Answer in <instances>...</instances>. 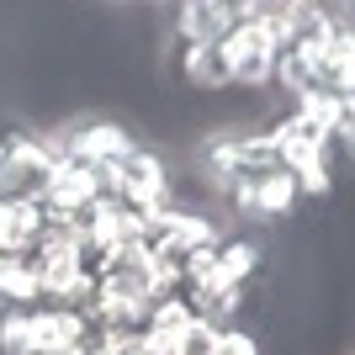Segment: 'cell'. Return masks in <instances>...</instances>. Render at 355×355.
I'll return each instance as SVG.
<instances>
[{"instance_id":"obj_1","label":"cell","mask_w":355,"mask_h":355,"mask_svg":"<svg viewBox=\"0 0 355 355\" xmlns=\"http://www.w3.org/2000/svg\"><path fill=\"white\" fill-rule=\"evenodd\" d=\"M266 138H270V154H276V164L297 175L302 196H329V186H334V170H329L334 133H324L318 122H308V117L292 106L286 117H276V122L266 128Z\"/></svg>"},{"instance_id":"obj_2","label":"cell","mask_w":355,"mask_h":355,"mask_svg":"<svg viewBox=\"0 0 355 355\" xmlns=\"http://www.w3.org/2000/svg\"><path fill=\"white\" fill-rule=\"evenodd\" d=\"M101 186H106V196H117L122 207H133L138 218H148V212H159V207L175 202V180H170L164 154H154V148H144V144H133L117 164H106Z\"/></svg>"},{"instance_id":"obj_3","label":"cell","mask_w":355,"mask_h":355,"mask_svg":"<svg viewBox=\"0 0 355 355\" xmlns=\"http://www.w3.org/2000/svg\"><path fill=\"white\" fill-rule=\"evenodd\" d=\"M59 159L64 154L48 133H0V196L43 202Z\"/></svg>"},{"instance_id":"obj_4","label":"cell","mask_w":355,"mask_h":355,"mask_svg":"<svg viewBox=\"0 0 355 355\" xmlns=\"http://www.w3.org/2000/svg\"><path fill=\"white\" fill-rule=\"evenodd\" d=\"M223 69H228V85L234 90H266L276 80V53H282V37L266 21H234L223 32Z\"/></svg>"},{"instance_id":"obj_5","label":"cell","mask_w":355,"mask_h":355,"mask_svg":"<svg viewBox=\"0 0 355 355\" xmlns=\"http://www.w3.org/2000/svg\"><path fill=\"white\" fill-rule=\"evenodd\" d=\"M223 202H228V212H234L239 223H282V218H292V212H297L302 186H297L292 170L270 164V170H260V175L228 186V191H223Z\"/></svg>"},{"instance_id":"obj_6","label":"cell","mask_w":355,"mask_h":355,"mask_svg":"<svg viewBox=\"0 0 355 355\" xmlns=\"http://www.w3.org/2000/svg\"><path fill=\"white\" fill-rule=\"evenodd\" d=\"M270 164H276V154H270L266 133H223V138H207V148H202V175L218 196L239 180L270 170Z\"/></svg>"},{"instance_id":"obj_7","label":"cell","mask_w":355,"mask_h":355,"mask_svg":"<svg viewBox=\"0 0 355 355\" xmlns=\"http://www.w3.org/2000/svg\"><path fill=\"white\" fill-rule=\"evenodd\" d=\"M144 239H148V250L159 254V260H186V254L196 250H207V244H218V223L202 218V212L191 207H159V212H148L144 218Z\"/></svg>"},{"instance_id":"obj_8","label":"cell","mask_w":355,"mask_h":355,"mask_svg":"<svg viewBox=\"0 0 355 355\" xmlns=\"http://www.w3.org/2000/svg\"><path fill=\"white\" fill-rule=\"evenodd\" d=\"M53 144H59L64 159L106 170V164H117L138 138H133V128H122V122H112V117H85V122H69L64 133H53Z\"/></svg>"},{"instance_id":"obj_9","label":"cell","mask_w":355,"mask_h":355,"mask_svg":"<svg viewBox=\"0 0 355 355\" xmlns=\"http://www.w3.org/2000/svg\"><path fill=\"white\" fill-rule=\"evenodd\" d=\"M96 196H106L101 170H90V164H80V159H59V170H53V180H48V191H43V212L80 218Z\"/></svg>"},{"instance_id":"obj_10","label":"cell","mask_w":355,"mask_h":355,"mask_svg":"<svg viewBox=\"0 0 355 355\" xmlns=\"http://www.w3.org/2000/svg\"><path fill=\"white\" fill-rule=\"evenodd\" d=\"M239 21L234 0H175L170 37L175 43H223V32Z\"/></svg>"},{"instance_id":"obj_11","label":"cell","mask_w":355,"mask_h":355,"mask_svg":"<svg viewBox=\"0 0 355 355\" xmlns=\"http://www.w3.org/2000/svg\"><path fill=\"white\" fill-rule=\"evenodd\" d=\"M90 329L85 308H59V302H37L32 308V355L43 350H64V345H85Z\"/></svg>"},{"instance_id":"obj_12","label":"cell","mask_w":355,"mask_h":355,"mask_svg":"<svg viewBox=\"0 0 355 355\" xmlns=\"http://www.w3.org/2000/svg\"><path fill=\"white\" fill-rule=\"evenodd\" d=\"M175 80L196 96H223L228 85V69H223L218 43H175Z\"/></svg>"},{"instance_id":"obj_13","label":"cell","mask_w":355,"mask_h":355,"mask_svg":"<svg viewBox=\"0 0 355 355\" xmlns=\"http://www.w3.org/2000/svg\"><path fill=\"white\" fill-rule=\"evenodd\" d=\"M43 202H21V196H0V254H32L43 239Z\"/></svg>"},{"instance_id":"obj_14","label":"cell","mask_w":355,"mask_h":355,"mask_svg":"<svg viewBox=\"0 0 355 355\" xmlns=\"http://www.w3.org/2000/svg\"><path fill=\"white\" fill-rule=\"evenodd\" d=\"M43 302V282L32 254H0V308H37Z\"/></svg>"},{"instance_id":"obj_15","label":"cell","mask_w":355,"mask_h":355,"mask_svg":"<svg viewBox=\"0 0 355 355\" xmlns=\"http://www.w3.org/2000/svg\"><path fill=\"white\" fill-rule=\"evenodd\" d=\"M324 74H329V90L355 101V27H334L324 48Z\"/></svg>"},{"instance_id":"obj_16","label":"cell","mask_w":355,"mask_h":355,"mask_svg":"<svg viewBox=\"0 0 355 355\" xmlns=\"http://www.w3.org/2000/svg\"><path fill=\"white\" fill-rule=\"evenodd\" d=\"M0 355H32V308H0Z\"/></svg>"},{"instance_id":"obj_17","label":"cell","mask_w":355,"mask_h":355,"mask_svg":"<svg viewBox=\"0 0 355 355\" xmlns=\"http://www.w3.org/2000/svg\"><path fill=\"white\" fill-rule=\"evenodd\" d=\"M218 334H223L218 318H202V313H196L191 324L180 329V340L170 345V350H175V355H212V350H218Z\"/></svg>"},{"instance_id":"obj_18","label":"cell","mask_w":355,"mask_h":355,"mask_svg":"<svg viewBox=\"0 0 355 355\" xmlns=\"http://www.w3.org/2000/svg\"><path fill=\"white\" fill-rule=\"evenodd\" d=\"M286 6H292V0H234L239 21H266V27H276V21H282Z\"/></svg>"},{"instance_id":"obj_19","label":"cell","mask_w":355,"mask_h":355,"mask_svg":"<svg viewBox=\"0 0 355 355\" xmlns=\"http://www.w3.org/2000/svg\"><path fill=\"white\" fill-rule=\"evenodd\" d=\"M212 355H266V350H260V340H254L250 329L223 324V334H218V350H212Z\"/></svg>"},{"instance_id":"obj_20","label":"cell","mask_w":355,"mask_h":355,"mask_svg":"<svg viewBox=\"0 0 355 355\" xmlns=\"http://www.w3.org/2000/svg\"><path fill=\"white\" fill-rule=\"evenodd\" d=\"M340 144L355 148V101H345V122H340Z\"/></svg>"},{"instance_id":"obj_21","label":"cell","mask_w":355,"mask_h":355,"mask_svg":"<svg viewBox=\"0 0 355 355\" xmlns=\"http://www.w3.org/2000/svg\"><path fill=\"white\" fill-rule=\"evenodd\" d=\"M90 345H96V334H90L85 345H64V350H43V355H90Z\"/></svg>"},{"instance_id":"obj_22","label":"cell","mask_w":355,"mask_h":355,"mask_svg":"<svg viewBox=\"0 0 355 355\" xmlns=\"http://www.w3.org/2000/svg\"><path fill=\"white\" fill-rule=\"evenodd\" d=\"M345 27H355V0H350V11H345Z\"/></svg>"},{"instance_id":"obj_23","label":"cell","mask_w":355,"mask_h":355,"mask_svg":"<svg viewBox=\"0 0 355 355\" xmlns=\"http://www.w3.org/2000/svg\"><path fill=\"white\" fill-rule=\"evenodd\" d=\"M90 355H101V350H96V345H90Z\"/></svg>"},{"instance_id":"obj_24","label":"cell","mask_w":355,"mask_h":355,"mask_svg":"<svg viewBox=\"0 0 355 355\" xmlns=\"http://www.w3.org/2000/svg\"><path fill=\"white\" fill-rule=\"evenodd\" d=\"M117 6H128V0H117Z\"/></svg>"}]
</instances>
